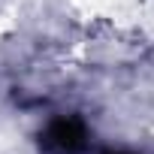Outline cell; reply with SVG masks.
<instances>
[{"label":"cell","mask_w":154,"mask_h":154,"mask_svg":"<svg viewBox=\"0 0 154 154\" xmlns=\"http://www.w3.org/2000/svg\"><path fill=\"white\" fill-rule=\"evenodd\" d=\"M39 148L45 154H82L88 148V130L79 118H54L39 133Z\"/></svg>","instance_id":"cell-1"},{"label":"cell","mask_w":154,"mask_h":154,"mask_svg":"<svg viewBox=\"0 0 154 154\" xmlns=\"http://www.w3.org/2000/svg\"><path fill=\"white\" fill-rule=\"evenodd\" d=\"M109 154H124V151H109Z\"/></svg>","instance_id":"cell-2"}]
</instances>
